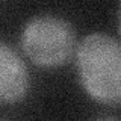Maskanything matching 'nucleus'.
Segmentation results:
<instances>
[{
  "instance_id": "nucleus-4",
  "label": "nucleus",
  "mask_w": 121,
  "mask_h": 121,
  "mask_svg": "<svg viewBox=\"0 0 121 121\" xmlns=\"http://www.w3.org/2000/svg\"><path fill=\"white\" fill-rule=\"evenodd\" d=\"M120 32H121V8H120Z\"/></svg>"
},
{
  "instance_id": "nucleus-6",
  "label": "nucleus",
  "mask_w": 121,
  "mask_h": 121,
  "mask_svg": "<svg viewBox=\"0 0 121 121\" xmlns=\"http://www.w3.org/2000/svg\"><path fill=\"white\" fill-rule=\"evenodd\" d=\"M3 121H6V120H3Z\"/></svg>"
},
{
  "instance_id": "nucleus-1",
  "label": "nucleus",
  "mask_w": 121,
  "mask_h": 121,
  "mask_svg": "<svg viewBox=\"0 0 121 121\" xmlns=\"http://www.w3.org/2000/svg\"><path fill=\"white\" fill-rule=\"evenodd\" d=\"M82 88L103 104L121 103V43L104 32L83 36L76 50Z\"/></svg>"
},
{
  "instance_id": "nucleus-3",
  "label": "nucleus",
  "mask_w": 121,
  "mask_h": 121,
  "mask_svg": "<svg viewBox=\"0 0 121 121\" xmlns=\"http://www.w3.org/2000/svg\"><path fill=\"white\" fill-rule=\"evenodd\" d=\"M29 91V73L23 59L5 41L0 43V100L15 103Z\"/></svg>"
},
{
  "instance_id": "nucleus-5",
  "label": "nucleus",
  "mask_w": 121,
  "mask_h": 121,
  "mask_svg": "<svg viewBox=\"0 0 121 121\" xmlns=\"http://www.w3.org/2000/svg\"><path fill=\"white\" fill-rule=\"evenodd\" d=\"M104 121H115V120H104Z\"/></svg>"
},
{
  "instance_id": "nucleus-2",
  "label": "nucleus",
  "mask_w": 121,
  "mask_h": 121,
  "mask_svg": "<svg viewBox=\"0 0 121 121\" xmlns=\"http://www.w3.org/2000/svg\"><path fill=\"white\" fill-rule=\"evenodd\" d=\"M76 30L58 15H35L24 23L20 45L24 55L39 67H59L76 56Z\"/></svg>"
}]
</instances>
